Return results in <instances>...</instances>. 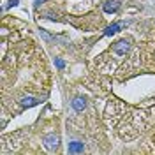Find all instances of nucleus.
Here are the masks:
<instances>
[{
  "label": "nucleus",
  "instance_id": "1",
  "mask_svg": "<svg viewBox=\"0 0 155 155\" xmlns=\"http://www.w3.org/2000/svg\"><path fill=\"white\" fill-rule=\"evenodd\" d=\"M42 143H44V148L48 150V152H55L60 145V137H58L55 132H49L42 137Z\"/></svg>",
  "mask_w": 155,
  "mask_h": 155
},
{
  "label": "nucleus",
  "instance_id": "2",
  "mask_svg": "<svg viewBox=\"0 0 155 155\" xmlns=\"http://www.w3.org/2000/svg\"><path fill=\"white\" fill-rule=\"evenodd\" d=\"M129 51H130V42L125 41V39H122V41H118V42L113 44V53L118 55V57H124V55L129 53Z\"/></svg>",
  "mask_w": 155,
  "mask_h": 155
},
{
  "label": "nucleus",
  "instance_id": "3",
  "mask_svg": "<svg viewBox=\"0 0 155 155\" xmlns=\"http://www.w3.org/2000/svg\"><path fill=\"white\" fill-rule=\"evenodd\" d=\"M120 9V0H107L104 2V12L111 14V12H116Z\"/></svg>",
  "mask_w": 155,
  "mask_h": 155
},
{
  "label": "nucleus",
  "instance_id": "4",
  "mask_svg": "<svg viewBox=\"0 0 155 155\" xmlns=\"http://www.w3.org/2000/svg\"><path fill=\"white\" fill-rule=\"evenodd\" d=\"M83 150H85V145H83L81 141H72V143H69V153H83Z\"/></svg>",
  "mask_w": 155,
  "mask_h": 155
},
{
  "label": "nucleus",
  "instance_id": "5",
  "mask_svg": "<svg viewBox=\"0 0 155 155\" xmlns=\"http://www.w3.org/2000/svg\"><path fill=\"white\" fill-rule=\"evenodd\" d=\"M124 27H125V23H122V21H120V23H113V25H109V27L106 28L104 35H115L116 32H120Z\"/></svg>",
  "mask_w": 155,
  "mask_h": 155
},
{
  "label": "nucleus",
  "instance_id": "6",
  "mask_svg": "<svg viewBox=\"0 0 155 155\" xmlns=\"http://www.w3.org/2000/svg\"><path fill=\"white\" fill-rule=\"evenodd\" d=\"M39 104V99H35V97H25L23 101H21V106L23 107H34Z\"/></svg>",
  "mask_w": 155,
  "mask_h": 155
},
{
  "label": "nucleus",
  "instance_id": "7",
  "mask_svg": "<svg viewBox=\"0 0 155 155\" xmlns=\"http://www.w3.org/2000/svg\"><path fill=\"white\" fill-rule=\"evenodd\" d=\"M72 107H74L76 111H83V109L87 107V102H85V99H81V97H76V99L72 101Z\"/></svg>",
  "mask_w": 155,
  "mask_h": 155
},
{
  "label": "nucleus",
  "instance_id": "8",
  "mask_svg": "<svg viewBox=\"0 0 155 155\" xmlns=\"http://www.w3.org/2000/svg\"><path fill=\"white\" fill-rule=\"evenodd\" d=\"M55 64H57L58 69H64V65H65V64H64V60H60V58H57V60H55Z\"/></svg>",
  "mask_w": 155,
  "mask_h": 155
},
{
  "label": "nucleus",
  "instance_id": "9",
  "mask_svg": "<svg viewBox=\"0 0 155 155\" xmlns=\"http://www.w3.org/2000/svg\"><path fill=\"white\" fill-rule=\"evenodd\" d=\"M14 5H18V0H9V7H14Z\"/></svg>",
  "mask_w": 155,
  "mask_h": 155
},
{
  "label": "nucleus",
  "instance_id": "10",
  "mask_svg": "<svg viewBox=\"0 0 155 155\" xmlns=\"http://www.w3.org/2000/svg\"><path fill=\"white\" fill-rule=\"evenodd\" d=\"M44 0H35V5H39V4H42Z\"/></svg>",
  "mask_w": 155,
  "mask_h": 155
}]
</instances>
